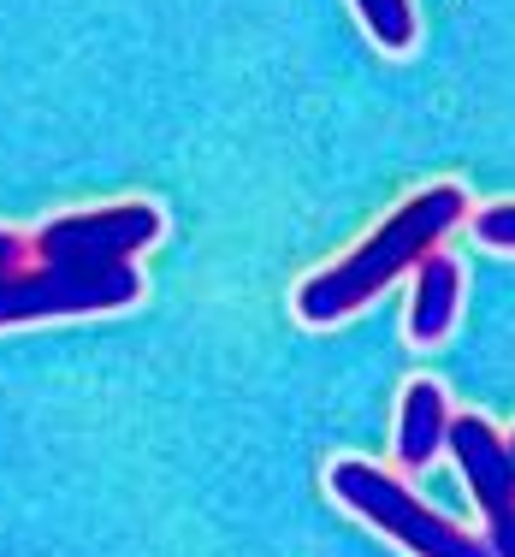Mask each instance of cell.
Wrapping results in <instances>:
<instances>
[{
  "label": "cell",
  "mask_w": 515,
  "mask_h": 557,
  "mask_svg": "<svg viewBox=\"0 0 515 557\" xmlns=\"http://www.w3.org/2000/svg\"><path fill=\"white\" fill-rule=\"evenodd\" d=\"M161 225L154 202H108L48 220L30 237V261L0 278V326L130 309L142 297L137 256L161 237Z\"/></svg>",
  "instance_id": "cell-1"
},
{
  "label": "cell",
  "mask_w": 515,
  "mask_h": 557,
  "mask_svg": "<svg viewBox=\"0 0 515 557\" xmlns=\"http://www.w3.org/2000/svg\"><path fill=\"white\" fill-rule=\"evenodd\" d=\"M462 220H468V190L462 184H427V190H415L398 214L379 220L343 261H332V268H321L314 278L297 285L302 326H338L350 314H362L374 297L391 290V278L415 273Z\"/></svg>",
  "instance_id": "cell-2"
},
{
  "label": "cell",
  "mask_w": 515,
  "mask_h": 557,
  "mask_svg": "<svg viewBox=\"0 0 515 557\" xmlns=\"http://www.w3.org/2000/svg\"><path fill=\"white\" fill-rule=\"evenodd\" d=\"M326 486H332V498L350 504L367 528H379L386 540H398V546H409L415 557H498L492 540L432 516L398 474L374 469V462H362V457L332 462V469H326Z\"/></svg>",
  "instance_id": "cell-3"
},
{
  "label": "cell",
  "mask_w": 515,
  "mask_h": 557,
  "mask_svg": "<svg viewBox=\"0 0 515 557\" xmlns=\"http://www.w3.org/2000/svg\"><path fill=\"white\" fill-rule=\"evenodd\" d=\"M451 457H456L462 481H468V493L486 516L492 552L515 557V457H510V440H498V428L480 416H456L451 421Z\"/></svg>",
  "instance_id": "cell-4"
},
{
  "label": "cell",
  "mask_w": 515,
  "mask_h": 557,
  "mask_svg": "<svg viewBox=\"0 0 515 557\" xmlns=\"http://www.w3.org/2000/svg\"><path fill=\"white\" fill-rule=\"evenodd\" d=\"M462 309V268L444 249H432L415 268V302H409V338L415 344H444Z\"/></svg>",
  "instance_id": "cell-5"
},
{
  "label": "cell",
  "mask_w": 515,
  "mask_h": 557,
  "mask_svg": "<svg viewBox=\"0 0 515 557\" xmlns=\"http://www.w3.org/2000/svg\"><path fill=\"white\" fill-rule=\"evenodd\" d=\"M451 404H444V386L439 380H415L403 392V409H398V462L403 469H427L444 445H451Z\"/></svg>",
  "instance_id": "cell-6"
},
{
  "label": "cell",
  "mask_w": 515,
  "mask_h": 557,
  "mask_svg": "<svg viewBox=\"0 0 515 557\" xmlns=\"http://www.w3.org/2000/svg\"><path fill=\"white\" fill-rule=\"evenodd\" d=\"M350 7H355V18L367 24V36H374L386 54H409V48H415V36H420L415 0H350Z\"/></svg>",
  "instance_id": "cell-7"
},
{
  "label": "cell",
  "mask_w": 515,
  "mask_h": 557,
  "mask_svg": "<svg viewBox=\"0 0 515 557\" xmlns=\"http://www.w3.org/2000/svg\"><path fill=\"white\" fill-rule=\"evenodd\" d=\"M474 237L486 249H515V202H492L474 214Z\"/></svg>",
  "instance_id": "cell-8"
},
{
  "label": "cell",
  "mask_w": 515,
  "mask_h": 557,
  "mask_svg": "<svg viewBox=\"0 0 515 557\" xmlns=\"http://www.w3.org/2000/svg\"><path fill=\"white\" fill-rule=\"evenodd\" d=\"M24 261H30V237H18V232H0V278H7V273H18Z\"/></svg>",
  "instance_id": "cell-9"
},
{
  "label": "cell",
  "mask_w": 515,
  "mask_h": 557,
  "mask_svg": "<svg viewBox=\"0 0 515 557\" xmlns=\"http://www.w3.org/2000/svg\"><path fill=\"white\" fill-rule=\"evenodd\" d=\"M510 457H515V433H510Z\"/></svg>",
  "instance_id": "cell-10"
}]
</instances>
